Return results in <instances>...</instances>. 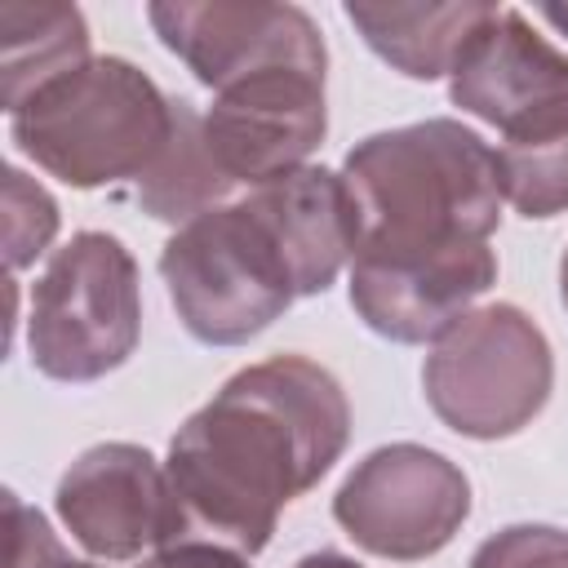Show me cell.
<instances>
[{"mask_svg": "<svg viewBox=\"0 0 568 568\" xmlns=\"http://www.w3.org/2000/svg\"><path fill=\"white\" fill-rule=\"evenodd\" d=\"M351 444L342 382L311 355H271L231 373L169 439V479L191 528L262 555L284 506L306 497Z\"/></svg>", "mask_w": 568, "mask_h": 568, "instance_id": "6da1fadb", "label": "cell"}, {"mask_svg": "<svg viewBox=\"0 0 568 568\" xmlns=\"http://www.w3.org/2000/svg\"><path fill=\"white\" fill-rule=\"evenodd\" d=\"M355 253H457L501 226V169L470 124L430 115L359 138L342 160Z\"/></svg>", "mask_w": 568, "mask_h": 568, "instance_id": "7a4b0ae2", "label": "cell"}, {"mask_svg": "<svg viewBox=\"0 0 568 568\" xmlns=\"http://www.w3.org/2000/svg\"><path fill=\"white\" fill-rule=\"evenodd\" d=\"M169 133L173 98L120 53L89 58L9 111L13 146L75 191L138 182Z\"/></svg>", "mask_w": 568, "mask_h": 568, "instance_id": "3957f363", "label": "cell"}, {"mask_svg": "<svg viewBox=\"0 0 568 568\" xmlns=\"http://www.w3.org/2000/svg\"><path fill=\"white\" fill-rule=\"evenodd\" d=\"M160 280L204 346H244L297 302L288 257L248 195L178 226L160 248Z\"/></svg>", "mask_w": 568, "mask_h": 568, "instance_id": "277c9868", "label": "cell"}, {"mask_svg": "<svg viewBox=\"0 0 568 568\" xmlns=\"http://www.w3.org/2000/svg\"><path fill=\"white\" fill-rule=\"evenodd\" d=\"M555 351L541 324L515 302L466 311L439 333L422 364L430 413L462 439H510L550 404Z\"/></svg>", "mask_w": 568, "mask_h": 568, "instance_id": "5b68a950", "label": "cell"}, {"mask_svg": "<svg viewBox=\"0 0 568 568\" xmlns=\"http://www.w3.org/2000/svg\"><path fill=\"white\" fill-rule=\"evenodd\" d=\"M142 337L138 262L111 231H75L31 284L27 351L53 382H98L115 373Z\"/></svg>", "mask_w": 568, "mask_h": 568, "instance_id": "8992f818", "label": "cell"}, {"mask_svg": "<svg viewBox=\"0 0 568 568\" xmlns=\"http://www.w3.org/2000/svg\"><path fill=\"white\" fill-rule=\"evenodd\" d=\"M337 528L368 555L417 564L470 519V479L439 448L399 439L364 453L333 493Z\"/></svg>", "mask_w": 568, "mask_h": 568, "instance_id": "52a82bcc", "label": "cell"}, {"mask_svg": "<svg viewBox=\"0 0 568 568\" xmlns=\"http://www.w3.org/2000/svg\"><path fill=\"white\" fill-rule=\"evenodd\" d=\"M53 510L71 541L102 559L124 564L155 555L191 528L186 506L169 479V466L151 448L106 439L84 448L53 488Z\"/></svg>", "mask_w": 568, "mask_h": 568, "instance_id": "ba28073f", "label": "cell"}, {"mask_svg": "<svg viewBox=\"0 0 568 568\" xmlns=\"http://www.w3.org/2000/svg\"><path fill=\"white\" fill-rule=\"evenodd\" d=\"M146 22L204 89H226L262 71L328 75V44L302 4L271 0H155Z\"/></svg>", "mask_w": 568, "mask_h": 568, "instance_id": "9c48e42d", "label": "cell"}, {"mask_svg": "<svg viewBox=\"0 0 568 568\" xmlns=\"http://www.w3.org/2000/svg\"><path fill=\"white\" fill-rule=\"evenodd\" d=\"M448 102L493 124L501 142L568 129V53L519 9H493L448 71Z\"/></svg>", "mask_w": 568, "mask_h": 568, "instance_id": "30bf717a", "label": "cell"}, {"mask_svg": "<svg viewBox=\"0 0 568 568\" xmlns=\"http://www.w3.org/2000/svg\"><path fill=\"white\" fill-rule=\"evenodd\" d=\"M204 142L226 173V182L240 191L266 186L311 160V151L328 133V98L324 75L311 71H262L240 84H226L213 93V102L200 111Z\"/></svg>", "mask_w": 568, "mask_h": 568, "instance_id": "8fae6325", "label": "cell"}, {"mask_svg": "<svg viewBox=\"0 0 568 568\" xmlns=\"http://www.w3.org/2000/svg\"><path fill=\"white\" fill-rule=\"evenodd\" d=\"M497 284V253L470 244L457 253H355L346 271L351 311L386 342L426 346L448 333Z\"/></svg>", "mask_w": 568, "mask_h": 568, "instance_id": "7c38bea8", "label": "cell"}, {"mask_svg": "<svg viewBox=\"0 0 568 568\" xmlns=\"http://www.w3.org/2000/svg\"><path fill=\"white\" fill-rule=\"evenodd\" d=\"M244 195L266 217L280 253L288 257L297 297H320L337 284L342 271H351L359 226L342 173L324 164H302Z\"/></svg>", "mask_w": 568, "mask_h": 568, "instance_id": "4fadbf2b", "label": "cell"}, {"mask_svg": "<svg viewBox=\"0 0 568 568\" xmlns=\"http://www.w3.org/2000/svg\"><path fill=\"white\" fill-rule=\"evenodd\" d=\"M497 4L479 0H346L342 13L359 40L408 80H439L453 71L466 40Z\"/></svg>", "mask_w": 568, "mask_h": 568, "instance_id": "5bb4252c", "label": "cell"}, {"mask_svg": "<svg viewBox=\"0 0 568 568\" xmlns=\"http://www.w3.org/2000/svg\"><path fill=\"white\" fill-rule=\"evenodd\" d=\"M89 53V22L75 4H44V0H4L0 4V93L4 111L22 106L49 80L84 67Z\"/></svg>", "mask_w": 568, "mask_h": 568, "instance_id": "9a60e30c", "label": "cell"}, {"mask_svg": "<svg viewBox=\"0 0 568 568\" xmlns=\"http://www.w3.org/2000/svg\"><path fill=\"white\" fill-rule=\"evenodd\" d=\"M235 186L226 182V173L217 169L209 142H204V124H200V106L186 98H173V133L169 146L160 151V160L133 182V200L142 213H151L155 222H169L173 231L186 226L191 217L231 204Z\"/></svg>", "mask_w": 568, "mask_h": 568, "instance_id": "2e32d148", "label": "cell"}, {"mask_svg": "<svg viewBox=\"0 0 568 568\" xmlns=\"http://www.w3.org/2000/svg\"><path fill=\"white\" fill-rule=\"evenodd\" d=\"M497 169H501V195L515 213L524 217L568 213V129L532 142H501Z\"/></svg>", "mask_w": 568, "mask_h": 568, "instance_id": "e0dca14e", "label": "cell"}, {"mask_svg": "<svg viewBox=\"0 0 568 568\" xmlns=\"http://www.w3.org/2000/svg\"><path fill=\"white\" fill-rule=\"evenodd\" d=\"M0 191H4V262H9V275H18L36 257H44V248L62 226V213H58V200L18 164H4Z\"/></svg>", "mask_w": 568, "mask_h": 568, "instance_id": "ac0fdd59", "label": "cell"}, {"mask_svg": "<svg viewBox=\"0 0 568 568\" xmlns=\"http://www.w3.org/2000/svg\"><path fill=\"white\" fill-rule=\"evenodd\" d=\"M466 568H568V528L506 524L475 546Z\"/></svg>", "mask_w": 568, "mask_h": 568, "instance_id": "d6986e66", "label": "cell"}, {"mask_svg": "<svg viewBox=\"0 0 568 568\" xmlns=\"http://www.w3.org/2000/svg\"><path fill=\"white\" fill-rule=\"evenodd\" d=\"M4 519H9L4 568H106L102 559H71L53 524L36 506H27L18 493H4Z\"/></svg>", "mask_w": 568, "mask_h": 568, "instance_id": "ffe728a7", "label": "cell"}, {"mask_svg": "<svg viewBox=\"0 0 568 568\" xmlns=\"http://www.w3.org/2000/svg\"><path fill=\"white\" fill-rule=\"evenodd\" d=\"M138 568H248V555L222 546V541H200V537H182L155 555H146Z\"/></svg>", "mask_w": 568, "mask_h": 568, "instance_id": "44dd1931", "label": "cell"}, {"mask_svg": "<svg viewBox=\"0 0 568 568\" xmlns=\"http://www.w3.org/2000/svg\"><path fill=\"white\" fill-rule=\"evenodd\" d=\"M293 568H364V564L351 559V555H342V550H311V555H302Z\"/></svg>", "mask_w": 568, "mask_h": 568, "instance_id": "7402d4cb", "label": "cell"}, {"mask_svg": "<svg viewBox=\"0 0 568 568\" xmlns=\"http://www.w3.org/2000/svg\"><path fill=\"white\" fill-rule=\"evenodd\" d=\"M537 18H546L559 36H568V4H541V9H537Z\"/></svg>", "mask_w": 568, "mask_h": 568, "instance_id": "603a6c76", "label": "cell"}, {"mask_svg": "<svg viewBox=\"0 0 568 568\" xmlns=\"http://www.w3.org/2000/svg\"><path fill=\"white\" fill-rule=\"evenodd\" d=\"M559 302H564V311H568V248H564V257H559Z\"/></svg>", "mask_w": 568, "mask_h": 568, "instance_id": "cb8c5ba5", "label": "cell"}]
</instances>
